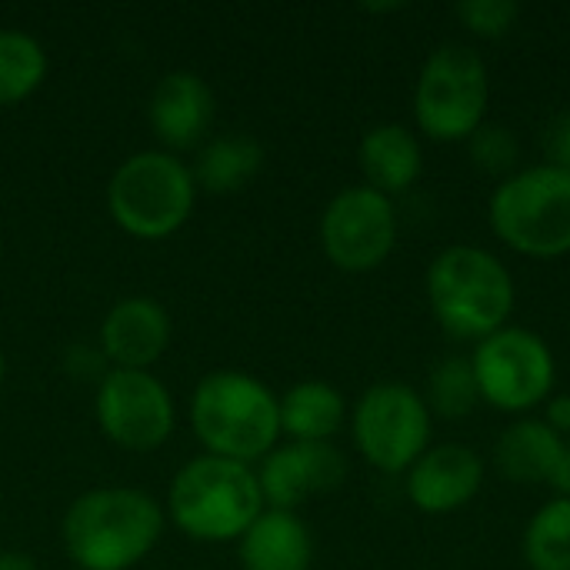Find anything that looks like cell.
I'll return each mask as SVG.
<instances>
[{"label":"cell","mask_w":570,"mask_h":570,"mask_svg":"<svg viewBox=\"0 0 570 570\" xmlns=\"http://www.w3.org/2000/svg\"><path fill=\"white\" fill-rule=\"evenodd\" d=\"M60 534L80 570H130L160 544L164 508L137 488H94L67 508Z\"/></svg>","instance_id":"1"},{"label":"cell","mask_w":570,"mask_h":570,"mask_svg":"<svg viewBox=\"0 0 570 570\" xmlns=\"http://www.w3.org/2000/svg\"><path fill=\"white\" fill-rule=\"evenodd\" d=\"M424 287L438 327L468 344H481L508 327L518 301L514 277L504 261L474 244L444 247L428 264Z\"/></svg>","instance_id":"2"},{"label":"cell","mask_w":570,"mask_h":570,"mask_svg":"<svg viewBox=\"0 0 570 570\" xmlns=\"http://www.w3.org/2000/svg\"><path fill=\"white\" fill-rule=\"evenodd\" d=\"M190 424L214 458L254 464L281 438V397L247 371H210L190 397Z\"/></svg>","instance_id":"3"},{"label":"cell","mask_w":570,"mask_h":570,"mask_svg":"<svg viewBox=\"0 0 570 570\" xmlns=\"http://www.w3.org/2000/svg\"><path fill=\"white\" fill-rule=\"evenodd\" d=\"M264 494L257 484V471L240 461L200 454L187 461L167 494V511L174 524L204 544L240 541L244 531L261 518Z\"/></svg>","instance_id":"4"},{"label":"cell","mask_w":570,"mask_h":570,"mask_svg":"<svg viewBox=\"0 0 570 570\" xmlns=\"http://www.w3.org/2000/svg\"><path fill=\"white\" fill-rule=\"evenodd\" d=\"M494 237L534 261L570 254V174L551 164L521 167L488 200Z\"/></svg>","instance_id":"5"},{"label":"cell","mask_w":570,"mask_h":570,"mask_svg":"<svg viewBox=\"0 0 570 570\" xmlns=\"http://www.w3.org/2000/svg\"><path fill=\"white\" fill-rule=\"evenodd\" d=\"M197 200L190 167L170 150L130 154L107 184V210L120 230L140 240H164L177 234Z\"/></svg>","instance_id":"6"},{"label":"cell","mask_w":570,"mask_h":570,"mask_svg":"<svg viewBox=\"0 0 570 570\" xmlns=\"http://www.w3.org/2000/svg\"><path fill=\"white\" fill-rule=\"evenodd\" d=\"M491 77L484 57L468 43H441L428 53L414 83V124L438 144H464L484 120Z\"/></svg>","instance_id":"7"},{"label":"cell","mask_w":570,"mask_h":570,"mask_svg":"<svg viewBox=\"0 0 570 570\" xmlns=\"http://www.w3.org/2000/svg\"><path fill=\"white\" fill-rule=\"evenodd\" d=\"M471 367L478 377L481 404L528 417L544 407L558 384V361L551 344L528 327H501L471 351Z\"/></svg>","instance_id":"8"},{"label":"cell","mask_w":570,"mask_h":570,"mask_svg":"<svg viewBox=\"0 0 570 570\" xmlns=\"http://www.w3.org/2000/svg\"><path fill=\"white\" fill-rule=\"evenodd\" d=\"M431 411L421 391L401 381L367 387L351 411V438L357 454L381 474L397 478L431 448Z\"/></svg>","instance_id":"9"},{"label":"cell","mask_w":570,"mask_h":570,"mask_svg":"<svg viewBox=\"0 0 570 570\" xmlns=\"http://www.w3.org/2000/svg\"><path fill=\"white\" fill-rule=\"evenodd\" d=\"M397 230L394 200L367 184L337 190L321 214L324 257L344 274L377 271L394 254Z\"/></svg>","instance_id":"10"},{"label":"cell","mask_w":570,"mask_h":570,"mask_svg":"<svg viewBox=\"0 0 570 570\" xmlns=\"http://www.w3.org/2000/svg\"><path fill=\"white\" fill-rule=\"evenodd\" d=\"M94 414L100 434L134 454H147L167 444L177 424V407L167 384L150 371L124 367H110L97 381Z\"/></svg>","instance_id":"11"},{"label":"cell","mask_w":570,"mask_h":570,"mask_svg":"<svg viewBox=\"0 0 570 570\" xmlns=\"http://www.w3.org/2000/svg\"><path fill=\"white\" fill-rule=\"evenodd\" d=\"M347 478L344 454L331 444H277L257 471L264 504L274 511H294L304 501L337 491Z\"/></svg>","instance_id":"12"},{"label":"cell","mask_w":570,"mask_h":570,"mask_svg":"<svg viewBox=\"0 0 570 570\" xmlns=\"http://www.w3.org/2000/svg\"><path fill=\"white\" fill-rule=\"evenodd\" d=\"M484 488V461L474 448L444 441L431 444L404 474L407 501L428 518H448L468 508Z\"/></svg>","instance_id":"13"},{"label":"cell","mask_w":570,"mask_h":570,"mask_svg":"<svg viewBox=\"0 0 570 570\" xmlns=\"http://www.w3.org/2000/svg\"><path fill=\"white\" fill-rule=\"evenodd\" d=\"M170 344V314L154 297H124L100 321L97 351L124 371H147Z\"/></svg>","instance_id":"14"},{"label":"cell","mask_w":570,"mask_h":570,"mask_svg":"<svg viewBox=\"0 0 570 570\" xmlns=\"http://www.w3.org/2000/svg\"><path fill=\"white\" fill-rule=\"evenodd\" d=\"M147 120L157 140L174 154L204 140L214 124V90L194 70H170L154 83Z\"/></svg>","instance_id":"15"},{"label":"cell","mask_w":570,"mask_h":570,"mask_svg":"<svg viewBox=\"0 0 570 570\" xmlns=\"http://www.w3.org/2000/svg\"><path fill=\"white\" fill-rule=\"evenodd\" d=\"M357 164H361L364 184L394 200L421 180L424 150H421L417 134L407 124H377L361 137Z\"/></svg>","instance_id":"16"},{"label":"cell","mask_w":570,"mask_h":570,"mask_svg":"<svg viewBox=\"0 0 570 570\" xmlns=\"http://www.w3.org/2000/svg\"><path fill=\"white\" fill-rule=\"evenodd\" d=\"M237 558L244 570H311L314 538L294 511L264 508L237 541Z\"/></svg>","instance_id":"17"},{"label":"cell","mask_w":570,"mask_h":570,"mask_svg":"<svg viewBox=\"0 0 570 570\" xmlns=\"http://www.w3.org/2000/svg\"><path fill=\"white\" fill-rule=\"evenodd\" d=\"M564 454L568 441L544 417H518L494 444V464L511 484H551Z\"/></svg>","instance_id":"18"},{"label":"cell","mask_w":570,"mask_h":570,"mask_svg":"<svg viewBox=\"0 0 570 570\" xmlns=\"http://www.w3.org/2000/svg\"><path fill=\"white\" fill-rule=\"evenodd\" d=\"M347 424V401L327 381H301L281 397V434L297 444H331Z\"/></svg>","instance_id":"19"},{"label":"cell","mask_w":570,"mask_h":570,"mask_svg":"<svg viewBox=\"0 0 570 570\" xmlns=\"http://www.w3.org/2000/svg\"><path fill=\"white\" fill-rule=\"evenodd\" d=\"M261 167H264V147L247 134H227L200 147L190 174L197 190L204 187L210 194H237L261 174Z\"/></svg>","instance_id":"20"},{"label":"cell","mask_w":570,"mask_h":570,"mask_svg":"<svg viewBox=\"0 0 570 570\" xmlns=\"http://www.w3.org/2000/svg\"><path fill=\"white\" fill-rule=\"evenodd\" d=\"M47 77V50L17 27H0V107L27 100Z\"/></svg>","instance_id":"21"},{"label":"cell","mask_w":570,"mask_h":570,"mask_svg":"<svg viewBox=\"0 0 570 570\" xmlns=\"http://www.w3.org/2000/svg\"><path fill=\"white\" fill-rule=\"evenodd\" d=\"M424 401H428L431 417H441V421L471 417L481 407V391H478L471 357H464V354L441 357L428 374Z\"/></svg>","instance_id":"22"},{"label":"cell","mask_w":570,"mask_h":570,"mask_svg":"<svg viewBox=\"0 0 570 570\" xmlns=\"http://www.w3.org/2000/svg\"><path fill=\"white\" fill-rule=\"evenodd\" d=\"M521 548L531 570H570V498H551L538 508Z\"/></svg>","instance_id":"23"},{"label":"cell","mask_w":570,"mask_h":570,"mask_svg":"<svg viewBox=\"0 0 570 570\" xmlns=\"http://www.w3.org/2000/svg\"><path fill=\"white\" fill-rule=\"evenodd\" d=\"M464 144H468L471 164L481 174L498 177V184L521 170V140H518V134L508 124L484 120Z\"/></svg>","instance_id":"24"},{"label":"cell","mask_w":570,"mask_h":570,"mask_svg":"<svg viewBox=\"0 0 570 570\" xmlns=\"http://www.w3.org/2000/svg\"><path fill=\"white\" fill-rule=\"evenodd\" d=\"M454 17L471 37L481 40H501L514 30L521 17V3L514 0H461L454 7Z\"/></svg>","instance_id":"25"},{"label":"cell","mask_w":570,"mask_h":570,"mask_svg":"<svg viewBox=\"0 0 570 570\" xmlns=\"http://www.w3.org/2000/svg\"><path fill=\"white\" fill-rule=\"evenodd\" d=\"M544 150L551 167H561L570 174V114H561L548 130H544Z\"/></svg>","instance_id":"26"},{"label":"cell","mask_w":570,"mask_h":570,"mask_svg":"<svg viewBox=\"0 0 570 570\" xmlns=\"http://www.w3.org/2000/svg\"><path fill=\"white\" fill-rule=\"evenodd\" d=\"M544 424L558 431L564 441L570 438V394H551L544 404Z\"/></svg>","instance_id":"27"},{"label":"cell","mask_w":570,"mask_h":570,"mask_svg":"<svg viewBox=\"0 0 570 570\" xmlns=\"http://www.w3.org/2000/svg\"><path fill=\"white\" fill-rule=\"evenodd\" d=\"M0 570H37V561L23 551H0Z\"/></svg>","instance_id":"28"},{"label":"cell","mask_w":570,"mask_h":570,"mask_svg":"<svg viewBox=\"0 0 570 570\" xmlns=\"http://www.w3.org/2000/svg\"><path fill=\"white\" fill-rule=\"evenodd\" d=\"M551 488L558 491L554 498H570V444L564 461H561V468H558V474H554V481H551Z\"/></svg>","instance_id":"29"},{"label":"cell","mask_w":570,"mask_h":570,"mask_svg":"<svg viewBox=\"0 0 570 570\" xmlns=\"http://www.w3.org/2000/svg\"><path fill=\"white\" fill-rule=\"evenodd\" d=\"M364 10H374V13H394V10H404V3H367Z\"/></svg>","instance_id":"30"},{"label":"cell","mask_w":570,"mask_h":570,"mask_svg":"<svg viewBox=\"0 0 570 570\" xmlns=\"http://www.w3.org/2000/svg\"><path fill=\"white\" fill-rule=\"evenodd\" d=\"M0 384H3V354H0Z\"/></svg>","instance_id":"31"},{"label":"cell","mask_w":570,"mask_h":570,"mask_svg":"<svg viewBox=\"0 0 570 570\" xmlns=\"http://www.w3.org/2000/svg\"><path fill=\"white\" fill-rule=\"evenodd\" d=\"M568 444H570V438H568Z\"/></svg>","instance_id":"32"}]
</instances>
